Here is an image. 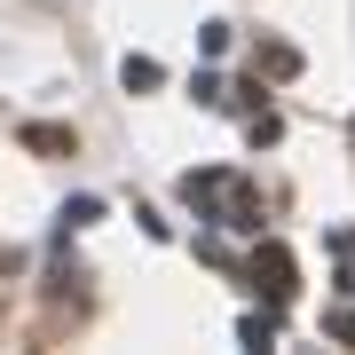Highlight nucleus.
<instances>
[{
	"label": "nucleus",
	"mask_w": 355,
	"mask_h": 355,
	"mask_svg": "<svg viewBox=\"0 0 355 355\" xmlns=\"http://www.w3.org/2000/svg\"><path fill=\"white\" fill-rule=\"evenodd\" d=\"M253 277H261L268 300H292V253H284V245H261V253H253Z\"/></svg>",
	"instance_id": "f257e3e1"
},
{
	"label": "nucleus",
	"mask_w": 355,
	"mask_h": 355,
	"mask_svg": "<svg viewBox=\"0 0 355 355\" xmlns=\"http://www.w3.org/2000/svg\"><path fill=\"white\" fill-rule=\"evenodd\" d=\"M24 150H40V158H64V150H71V127H24Z\"/></svg>",
	"instance_id": "f03ea898"
}]
</instances>
